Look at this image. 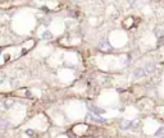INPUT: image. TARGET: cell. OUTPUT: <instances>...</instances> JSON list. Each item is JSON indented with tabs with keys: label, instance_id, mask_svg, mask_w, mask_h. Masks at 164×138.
<instances>
[{
	"label": "cell",
	"instance_id": "obj_13",
	"mask_svg": "<svg viewBox=\"0 0 164 138\" xmlns=\"http://www.w3.org/2000/svg\"><path fill=\"white\" fill-rule=\"evenodd\" d=\"M27 134H30V136H32V134H33L32 129H28V130H27Z\"/></svg>",
	"mask_w": 164,
	"mask_h": 138
},
{
	"label": "cell",
	"instance_id": "obj_12",
	"mask_svg": "<svg viewBox=\"0 0 164 138\" xmlns=\"http://www.w3.org/2000/svg\"><path fill=\"white\" fill-rule=\"evenodd\" d=\"M122 127H123V128H128V127H130V123H128V122H124L123 124H122Z\"/></svg>",
	"mask_w": 164,
	"mask_h": 138
},
{
	"label": "cell",
	"instance_id": "obj_4",
	"mask_svg": "<svg viewBox=\"0 0 164 138\" xmlns=\"http://www.w3.org/2000/svg\"><path fill=\"white\" fill-rule=\"evenodd\" d=\"M89 109H90V111L92 113V114H95V115H102V114H104V110L103 109H100V108H97V106H95V105H89Z\"/></svg>",
	"mask_w": 164,
	"mask_h": 138
},
{
	"label": "cell",
	"instance_id": "obj_9",
	"mask_svg": "<svg viewBox=\"0 0 164 138\" xmlns=\"http://www.w3.org/2000/svg\"><path fill=\"white\" fill-rule=\"evenodd\" d=\"M5 78H6V76L4 73H0V83H4L5 82Z\"/></svg>",
	"mask_w": 164,
	"mask_h": 138
},
{
	"label": "cell",
	"instance_id": "obj_2",
	"mask_svg": "<svg viewBox=\"0 0 164 138\" xmlns=\"http://www.w3.org/2000/svg\"><path fill=\"white\" fill-rule=\"evenodd\" d=\"M144 70H145L146 76H150V74H153V73L156 72V67H155L154 63H148V64L144 67Z\"/></svg>",
	"mask_w": 164,
	"mask_h": 138
},
{
	"label": "cell",
	"instance_id": "obj_10",
	"mask_svg": "<svg viewBox=\"0 0 164 138\" xmlns=\"http://www.w3.org/2000/svg\"><path fill=\"white\" fill-rule=\"evenodd\" d=\"M156 136H164V128H160L158 132H156Z\"/></svg>",
	"mask_w": 164,
	"mask_h": 138
},
{
	"label": "cell",
	"instance_id": "obj_7",
	"mask_svg": "<svg viewBox=\"0 0 164 138\" xmlns=\"http://www.w3.org/2000/svg\"><path fill=\"white\" fill-rule=\"evenodd\" d=\"M155 35L158 37H160V36H164V31L162 30L160 27H158V28H155Z\"/></svg>",
	"mask_w": 164,
	"mask_h": 138
},
{
	"label": "cell",
	"instance_id": "obj_6",
	"mask_svg": "<svg viewBox=\"0 0 164 138\" xmlns=\"http://www.w3.org/2000/svg\"><path fill=\"white\" fill-rule=\"evenodd\" d=\"M13 104H14V101H13V100H10V98H6V100H5L4 102H3V106H4L5 109H9Z\"/></svg>",
	"mask_w": 164,
	"mask_h": 138
},
{
	"label": "cell",
	"instance_id": "obj_8",
	"mask_svg": "<svg viewBox=\"0 0 164 138\" xmlns=\"http://www.w3.org/2000/svg\"><path fill=\"white\" fill-rule=\"evenodd\" d=\"M127 1V4L131 6V8H133V6L136 5V3H137V0H126Z\"/></svg>",
	"mask_w": 164,
	"mask_h": 138
},
{
	"label": "cell",
	"instance_id": "obj_1",
	"mask_svg": "<svg viewBox=\"0 0 164 138\" xmlns=\"http://www.w3.org/2000/svg\"><path fill=\"white\" fill-rule=\"evenodd\" d=\"M145 76H146V73H145L144 68H137V69H135L133 73H132V78H135V79H141V78H144Z\"/></svg>",
	"mask_w": 164,
	"mask_h": 138
},
{
	"label": "cell",
	"instance_id": "obj_11",
	"mask_svg": "<svg viewBox=\"0 0 164 138\" xmlns=\"http://www.w3.org/2000/svg\"><path fill=\"white\" fill-rule=\"evenodd\" d=\"M0 125L1 127H8L9 125V122L6 120V122H3V120H0Z\"/></svg>",
	"mask_w": 164,
	"mask_h": 138
},
{
	"label": "cell",
	"instance_id": "obj_3",
	"mask_svg": "<svg viewBox=\"0 0 164 138\" xmlns=\"http://www.w3.org/2000/svg\"><path fill=\"white\" fill-rule=\"evenodd\" d=\"M99 49L100 50H104V51H110V44H109V41L106 40V38H103L102 41L99 42Z\"/></svg>",
	"mask_w": 164,
	"mask_h": 138
},
{
	"label": "cell",
	"instance_id": "obj_5",
	"mask_svg": "<svg viewBox=\"0 0 164 138\" xmlns=\"http://www.w3.org/2000/svg\"><path fill=\"white\" fill-rule=\"evenodd\" d=\"M53 37H54V35L51 33L49 30H45L44 32L41 33V38H43V40H51Z\"/></svg>",
	"mask_w": 164,
	"mask_h": 138
}]
</instances>
